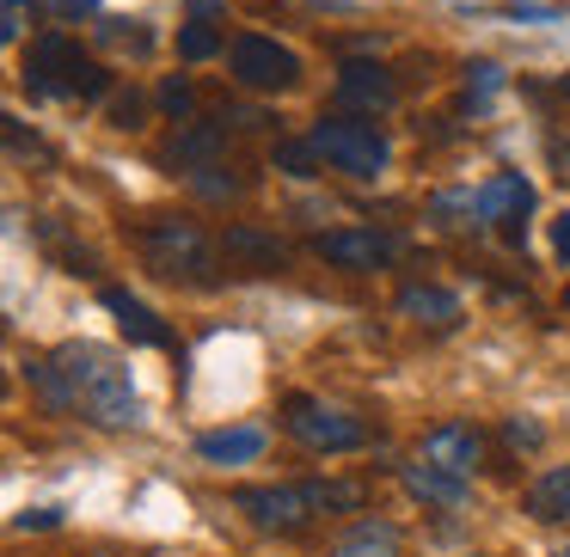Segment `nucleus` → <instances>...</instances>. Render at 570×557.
<instances>
[{"label": "nucleus", "mask_w": 570, "mask_h": 557, "mask_svg": "<svg viewBox=\"0 0 570 557\" xmlns=\"http://www.w3.org/2000/svg\"><path fill=\"white\" fill-rule=\"evenodd\" d=\"M552 258H558V263H570V209L552 221Z\"/></svg>", "instance_id": "cd10ccee"}, {"label": "nucleus", "mask_w": 570, "mask_h": 557, "mask_svg": "<svg viewBox=\"0 0 570 557\" xmlns=\"http://www.w3.org/2000/svg\"><path fill=\"white\" fill-rule=\"evenodd\" d=\"M399 312H405L411 325H423V331H454L466 312H460V300L448 295V288H435V282H411V288H399Z\"/></svg>", "instance_id": "dca6fc26"}, {"label": "nucleus", "mask_w": 570, "mask_h": 557, "mask_svg": "<svg viewBox=\"0 0 570 557\" xmlns=\"http://www.w3.org/2000/svg\"><path fill=\"white\" fill-rule=\"evenodd\" d=\"M325 557H405V533H399L386 515H356L332 539V551H325Z\"/></svg>", "instance_id": "4468645a"}, {"label": "nucleus", "mask_w": 570, "mask_h": 557, "mask_svg": "<svg viewBox=\"0 0 570 557\" xmlns=\"http://www.w3.org/2000/svg\"><path fill=\"white\" fill-rule=\"evenodd\" d=\"M320 148H313V136L307 141H276V172H288V178H313L320 172Z\"/></svg>", "instance_id": "412c9836"}, {"label": "nucleus", "mask_w": 570, "mask_h": 557, "mask_svg": "<svg viewBox=\"0 0 570 557\" xmlns=\"http://www.w3.org/2000/svg\"><path fill=\"white\" fill-rule=\"evenodd\" d=\"M313 148H320V160L332 166V172H344V178H381L386 172V160H393V148H386V136H381V123L374 117H320L313 123Z\"/></svg>", "instance_id": "39448f33"}, {"label": "nucleus", "mask_w": 570, "mask_h": 557, "mask_svg": "<svg viewBox=\"0 0 570 557\" xmlns=\"http://www.w3.org/2000/svg\"><path fill=\"white\" fill-rule=\"evenodd\" d=\"M136 246L141 258H148L154 276H166V282H190V288H215L222 282V239H209V227L190 221V215H148V221L136 227Z\"/></svg>", "instance_id": "7ed1b4c3"}, {"label": "nucleus", "mask_w": 570, "mask_h": 557, "mask_svg": "<svg viewBox=\"0 0 570 557\" xmlns=\"http://www.w3.org/2000/svg\"><path fill=\"white\" fill-rule=\"evenodd\" d=\"M26 13H31L26 0H7V7H0V38H7V43H19V31H26Z\"/></svg>", "instance_id": "a878e982"}, {"label": "nucleus", "mask_w": 570, "mask_h": 557, "mask_svg": "<svg viewBox=\"0 0 570 557\" xmlns=\"http://www.w3.org/2000/svg\"><path fill=\"white\" fill-rule=\"evenodd\" d=\"M356 478H301V484H246L234 490V508L264 533H307L320 515H356L362 508Z\"/></svg>", "instance_id": "f257e3e1"}, {"label": "nucleus", "mask_w": 570, "mask_h": 557, "mask_svg": "<svg viewBox=\"0 0 570 557\" xmlns=\"http://www.w3.org/2000/svg\"><path fill=\"white\" fill-rule=\"evenodd\" d=\"M222 258H227V270H239V276H276V270H288V246L271 233V227H252V221H234L222 233Z\"/></svg>", "instance_id": "9b49d317"}, {"label": "nucleus", "mask_w": 570, "mask_h": 557, "mask_svg": "<svg viewBox=\"0 0 570 557\" xmlns=\"http://www.w3.org/2000/svg\"><path fill=\"white\" fill-rule=\"evenodd\" d=\"M227 68H234V87H246V92H295L301 87V56L283 50L276 38H258V31H239L227 43Z\"/></svg>", "instance_id": "0eeeda50"}, {"label": "nucleus", "mask_w": 570, "mask_h": 557, "mask_svg": "<svg viewBox=\"0 0 570 557\" xmlns=\"http://www.w3.org/2000/svg\"><path fill=\"white\" fill-rule=\"evenodd\" d=\"M43 13H56V19H87V13H99V0H43Z\"/></svg>", "instance_id": "bb28decb"}, {"label": "nucleus", "mask_w": 570, "mask_h": 557, "mask_svg": "<svg viewBox=\"0 0 570 557\" xmlns=\"http://www.w3.org/2000/svg\"><path fill=\"white\" fill-rule=\"evenodd\" d=\"M136 117H141V105H136V99H117V111H111V123H117V129H136Z\"/></svg>", "instance_id": "c85d7f7f"}, {"label": "nucleus", "mask_w": 570, "mask_h": 557, "mask_svg": "<svg viewBox=\"0 0 570 557\" xmlns=\"http://www.w3.org/2000/svg\"><path fill=\"white\" fill-rule=\"evenodd\" d=\"M399 251H405V239L386 233V227H332V233H313V258H325L332 270H350V276L386 270Z\"/></svg>", "instance_id": "6e6552de"}, {"label": "nucleus", "mask_w": 570, "mask_h": 557, "mask_svg": "<svg viewBox=\"0 0 570 557\" xmlns=\"http://www.w3.org/2000/svg\"><path fill=\"white\" fill-rule=\"evenodd\" d=\"M472 209H479L484 227H509V233H521V221L533 215V185L521 172H497V178H484V185L472 190Z\"/></svg>", "instance_id": "f8f14e48"}, {"label": "nucleus", "mask_w": 570, "mask_h": 557, "mask_svg": "<svg viewBox=\"0 0 570 557\" xmlns=\"http://www.w3.org/2000/svg\"><path fill=\"white\" fill-rule=\"evenodd\" d=\"M99 38H105V43H117V50H136V56H148V50H154V38H148V31H136L129 19H105Z\"/></svg>", "instance_id": "5701e85b"}, {"label": "nucleus", "mask_w": 570, "mask_h": 557, "mask_svg": "<svg viewBox=\"0 0 570 557\" xmlns=\"http://www.w3.org/2000/svg\"><path fill=\"white\" fill-rule=\"evenodd\" d=\"M160 111L178 117V123H190V80H166V87H160Z\"/></svg>", "instance_id": "393cba45"}, {"label": "nucleus", "mask_w": 570, "mask_h": 557, "mask_svg": "<svg viewBox=\"0 0 570 557\" xmlns=\"http://www.w3.org/2000/svg\"><path fill=\"white\" fill-rule=\"evenodd\" d=\"M332 99H337V111H350V117H386L399 105V80L386 74L381 62H344Z\"/></svg>", "instance_id": "1a4fd4ad"}, {"label": "nucleus", "mask_w": 570, "mask_h": 557, "mask_svg": "<svg viewBox=\"0 0 570 557\" xmlns=\"http://www.w3.org/2000/svg\"><path fill=\"white\" fill-rule=\"evenodd\" d=\"M283 429L295 435L307 454H356V447H368V429H362L350 410L325 405V398H307V392L283 398Z\"/></svg>", "instance_id": "423d86ee"}, {"label": "nucleus", "mask_w": 570, "mask_h": 557, "mask_svg": "<svg viewBox=\"0 0 570 557\" xmlns=\"http://www.w3.org/2000/svg\"><path fill=\"white\" fill-rule=\"evenodd\" d=\"M558 557H570V545H564V551H558Z\"/></svg>", "instance_id": "c756f323"}, {"label": "nucleus", "mask_w": 570, "mask_h": 557, "mask_svg": "<svg viewBox=\"0 0 570 557\" xmlns=\"http://www.w3.org/2000/svg\"><path fill=\"white\" fill-rule=\"evenodd\" d=\"M503 441H509V447H521V454H533V447H540L546 435H540V422H533V417H503Z\"/></svg>", "instance_id": "b1692460"}, {"label": "nucleus", "mask_w": 570, "mask_h": 557, "mask_svg": "<svg viewBox=\"0 0 570 557\" xmlns=\"http://www.w3.org/2000/svg\"><path fill=\"white\" fill-rule=\"evenodd\" d=\"M56 368L68 380V398H75V417L99 422V429H129L141 422V398H136V380H129L124 356L99 344H62L56 349Z\"/></svg>", "instance_id": "f03ea898"}, {"label": "nucleus", "mask_w": 570, "mask_h": 557, "mask_svg": "<svg viewBox=\"0 0 570 557\" xmlns=\"http://www.w3.org/2000/svg\"><path fill=\"white\" fill-rule=\"evenodd\" d=\"M197 454L215 459V466H246V459L264 454V435L258 429H215V435L197 441Z\"/></svg>", "instance_id": "aec40b11"}, {"label": "nucleus", "mask_w": 570, "mask_h": 557, "mask_svg": "<svg viewBox=\"0 0 570 557\" xmlns=\"http://www.w3.org/2000/svg\"><path fill=\"white\" fill-rule=\"evenodd\" d=\"M227 50V43H222V31H215V26H203V19H197V26H185V31H178V56H185V62H209V56H222Z\"/></svg>", "instance_id": "4be33fe9"}, {"label": "nucleus", "mask_w": 570, "mask_h": 557, "mask_svg": "<svg viewBox=\"0 0 570 557\" xmlns=\"http://www.w3.org/2000/svg\"><path fill=\"white\" fill-rule=\"evenodd\" d=\"M227 148V129L222 123H185L173 141L160 148V166H178V172H197V166H215V153Z\"/></svg>", "instance_id": "2eb2a0df"}, {"label": "nucleus", "mask_w": 570, "mask_h": 557, "mask_svg": "<svg viewBox=\"0 0 570 557\" xmlns=\"http://www.w3.org/2000/svg\"><path fill=\"white\" fill-rule=\"evenodd\" d=\"M521 508H528L533 520H570V466H546L540 478L528 484V496H521Z\"/></svg>", "instance_id": "a211bd4d"}, {"label": "nucleus", "mask_w": 570, "mask_h": 557, "mask_svg": "<svg viewBox=\"0 0 570 557\" xmlns=\"http://www.w3.org/2000/svg\"><path fill=\"white\" fill-rule=\"evenodd\" d=\"M26 87L38 92V99H99V92L111 87V74H105L92 56H80L75 38L50 31V38H38L26 50Z\"/></svg>", "instance_id": "20e7f679"}, {"label": "nucleus", "mask_w": 570, "mask_h": 557, "mask_svg": "<svg viewBox=\"0 0 570 557\" xmlns=\"http://www.w3.org/2000/svg\"><path fill=\"white\" fill-rule=\"evenodd\" d=\"M99 300H105V312H117V325H124V337L129 344H154V349H166L173 344V331L160 325V312L154 307H141L129 288H99Z\"/></svg>", "instance_id": "f3484780"}, {"label": "nucleus", "mask_w": 570, "mask_h": 557, "mask_svg": "<svg viewBox=\"0 0 570 557\" xmlns=\"http://www.w3.org/2000/svg\"><path fill=\"white\" fill-rule=\"evenodd\" d=\"M564 307H570V295H564Z\"/></svg>", "instance_id": "7c9ffc66"}, {"label": "nucleus", "mask_w": 570, "mask_h": 557, "mask_svg": "<svg viewBox=\"0 0 570 557\" xmlns=\"http://www.w3.org/2000/svg\"><path fill=\"white\" fill-rule=\"evenodd\" d=\"M26 380H31V392H38V405L50 410V417H75V398H68V380H62V368H56V356H31Z\"/></svg>", "instance_id": "6ab92c4d"}, {"label": "nucleus", "mask_w": 570, "mask_h": 557, "mask_svg": "<svg viewBox=\"0 0 570 557\" xmlns=\"http://www.w3.org/2000/svg\"><path fill=\"white\" fill-rule=\"evenodd\" d=\"M399 478H405V490L417 496L423 508H442V515H460V508L472 503V478H454V471L430 466V459H411V466H399Z\"/></svg>", "instance_id": "ddd939ff"}, {"label": "nucleus", "mask_w": 570, "mask_h": 557, "mask_svg": "<svg viewBox=\"0 0 570 557\" xmlns=\"http://www.w3.org/2000/svg\"><path fill=\"white\" fill-rule=\"evenodd\" d=\"M417 459H430V466L454 471V478H472V471L484 466V429H472V422L448 417V422H435V429H423Z\"/></svg>", "instance_id": "9d476101"}]
</instances>
